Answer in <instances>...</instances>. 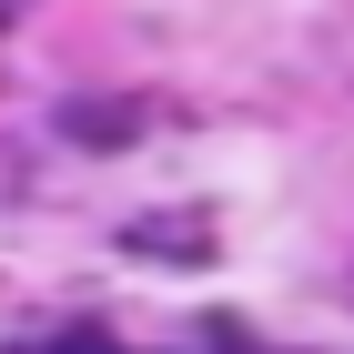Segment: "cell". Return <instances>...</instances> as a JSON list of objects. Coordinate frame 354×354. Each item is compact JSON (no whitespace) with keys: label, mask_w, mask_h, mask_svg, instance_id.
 <instances>
[{"label":"cell","mask_w":354,"mask_h":354,"mask_svg":"<svg viewBox=\"0 0 354 354\" xmlns=\"http://www.w3.org/2000/svg\"><path fill=\"white\" fill-rule=\"evenodd\" d=\"M10 10H21V0H0V30H10Z\"/></svg>","instance_id":"1"}]
</instances>
